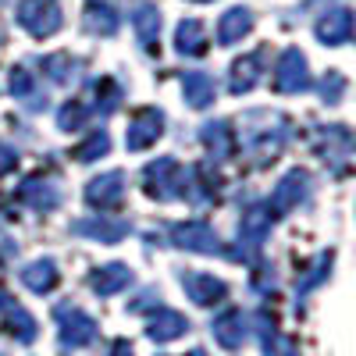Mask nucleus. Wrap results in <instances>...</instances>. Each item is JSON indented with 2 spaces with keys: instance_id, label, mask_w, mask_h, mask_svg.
<instances>
[{
  "instance_id": "f257e3e1",
  "label": "nucleus",
  "mask_w": 356,
  "mask_h": 356,
  "mask_svg": "<svg viewBox=\"0 0 356 356\" xmlns=\"http://www.w3.org/2000/svg\"><path fill=\"white\" fill-rule=\"evenodd\" d=\"M143 189L150 196H157V200H175V196L189 193V175L182 171L178 161L161 157V161H154L150 168L143 171Z\"/></svg>"
},
{
  "instance_id": "f03ea898",
  "label": "nucleus",
  "mask_w": 356,
  "mask_h": 356,
  "mask_svg": "<svg viewBox=\"0 0 356 356\" xmlns=\"http://www.w3.org/2000/svg\"><path fill=\"white\" fill-rule=\"evenodd\" d=\"M61 0H22L18 4V22L33 33L36 40H47L61 29Z\"/></svg>"
},
{
  "instance_id": "7ed1b4c3",
  "label": "nucleus",
  "mask_w": 356,
  "mask_h": 356,
  "mask_svg": "<svg viewBox=\"0 0 356 356\" xmlns=\"http://www.w3.org/2000/svg\"><path fill=\"white\" fill-rule=\"evenodd\" d=\"M54 321H57V332H61V342L68 349H82L97 339V321L89 317L86 310L72 307V303H61L54 310Z\"/></svg>"
},
{
  "instance_id": "20e7f679",
  "label": "nucleus",
  "mask_w": 356,
  "mask_h": 356,
  "mask_svg": "<svg viewBox=\"0 0 356 356\" xmlns=\"http://www.w3.org/2000/svg\"><path fill=\"white\" fill-rule=\"evenodd\" d=\"M271 221H275L271 207H253V211H246V218L239 225V246H235L239 253H235V260H250L260 250V243H264L267 228H271Z\"/></svg>"
},
{
  "instance_id": "39448f33",
  "label": "nucleus",
  "mask_w": 356,
  "mask_h": 356,
  "mask_svg": "<svg viewBox=\"0 0 356 356\" xmlns=\"http://www.w3.org/2000/svg\"><path fill=\"white\" fill-rule=\"evenodd\" d=\"M171 243L178 250H189V253H218L221 239L214 235V228L207 221H182L171 228Z\"/></svg>"
},
{
  "instance_id": "423d86ee",
  "label": "nucleus",
  "mask_w": 356,
  "mask_h": 356,
  "mask_svg": "<svg viewBox=\"0 0 356 356\" xmlns=\"http://www.w3.org/2000/svg\"><path fill=\"white\" fill-rule=\"evenodd\" d=\"M307 86H310L307 57L300 50H285L278 57V68H275V89L278 93H303Z\"/></svg>"
},
{
  "instance_id": "0eeeda50",
  "label": "nucleus",
  "mask_w": 356,
  "mask_h": 356,
  "mask_svg": "<svg viewBox=\"0 0 356 356\" xmlns=\"http://www.w3.org/2000/svg\"><path fill=\"white\" fill-rule=\"evenodd\" d=\"M307 193H310V175L296 168L278 182V189H275V196H271L267 207H271V214H285V211H292V207H300L307 200Z\"/></svg>"
},
{
  "instance_id": "6e6552de",
  "label": "nucleus",
  "mask_w": 356,
  "mask_h": 356,
  "mask_svg": "<svg viewBox=\"0 0 356 356\" xmlns=\"http://www.w3.org/2000/svg\"><path fill=\"white\" fill-rule=\"evenodd\" d=\"M161 132H164V114L157 107L139 111L132 118V125H129V150H143V146H150Z\"/></svg>"
},
{
  "instance_id": "1a4fd4ad",
  "label": "nucleus",
  "mask_w": 356,
  "mask_h": 356,
  "mask_svg": "<svg viewBox=\"0 0 356 356\" xmlns=\"http://www.w3.org/2000/svg\"><path fill=\"white\" fill-rule=\"evenodd\" d=\"M353 29H356V18H353V11H346V8H335V11H328L321 22H317V40L321 43H328V47H339V43H346L349 36H353Z\"/></svg>"
},
{
  "instance_id": "9d476101",
  "label": "nucleus",
  "mask_w": 356,
  "mask_h": 356,
  "mask_svg": "<svg viewBox=\"0 0 356 356\" xmlns=\"http://www.w3.org/2000/svg\"><path fill=\"white\" fill-rule=\"evenodd\" d=\"M122 193H125V178L118 175V171H107V175L93 178V182L86 186V200L93 203V207H100V211L122 203Z\"/></svg>"
},
{
  "instance_id": "9b49d317",
  "label": "nucleus",
  "mask_w": 356,
  "mask_h": 356,
  "mask_svg": "<svg viewBox=\"0 0 356 356\" xmlns=\"http://www.w3.org/2000/svg\"><path fill=\"white\" fill-rule=\"evenodd\" d=\"M182 285L189 292V300L200 303V307H214L228 296V285L214 275H182Z\"/></svg>"
},
{
  "instance_id": "f8f14e48",
  "label": "nucleus",
  "mask_w": 356,
  "mask_h": 356,
  "mask_svg": "<svg viewBox=\"0 0 356 356\" xmlns=\"http://www.w3.org/2000/svg\"><path fill=\"white\" fill-rule=\"evenodd\" d=\"M132 285V271L125 264H104L97 267V271H89V289H93L97 296H114Z\"/></svg>"
},
{
  "instance_id": "ddd939ff",
  "label": "nucleus",
  "mask_w": 356,
  "mask_h": 356,
  "mask_svg": "<svg viewBox=\"0 0 356 356\" xmlns=\"http://www.w3.org/2000/svg\"><path fill=\"white\" fill-rule=\"evenodd\" d=\"M189 332V321L182 314H175V310H154L150 317H146V335H150L154 342H171L178 335H186Z\"/></svg>"
},
{
  "instance_id": "4468645a",
  "label": "nucleus",
  "mask_w": 356,
  "mask_h": 356,
  "mask_svg": "<svg viewBox=\"0 0 356 356\" xmlns=\"http://www.w3.org/2000/svg\"><path fill=\"white\" fill-rule=\"evenodd\" d=\"M260 68H264V50H253V54L239 57V61L232 65V79H228L232 93H246V89H253L257 79H260Z\"/></svg>"
},
{
  "instance_id": "2eb2a0df",
  "label": "nucleus",
  "mask_w": 356,
  "mask_h": 356,
  "mask_svg": "<svg viewBox=\"0 0 356 356\" xmlns=\"http://www.w3.org/2000/svg\"><path fill=\"white\" fill-rule=\"evenodd\" d=\"M18 193L33 211H54V207L61 203V189H57L54 182H47V178H29Z\"/></svg>"
},
{
  "instance_id": "dca6fc26",
  "label": "nucleus",
  "mask_w": 356,
  "mask_h": 356,
  "mask_svg": "<svg viewBox=\"0 0 356 356\" xmlns=\"http://www.w3.org/2000/svg\"><path fill=\"white\" fill-rule=\"evenodd\" d=\"M214 335L225 349H239L243 339H246V321H243V310H225L218 321H214Z\"/></svg>"
},
{
  "instance_id": "f3484780",
  "label": "nucleus",
  "mask_w": 356,
  "mask_h": 356,
  "mask_svg": "<svg viewBox=\"0 0 356 356\" xmlns=\"http://www.w3.org/2000/svg\"><path fill=\"white\" fill-rule=\"evenodd\" d=\"M4 332H8L11 339H18V342H33L40 328H36L33 314L22 310L18 303H11V300H8V307H4Z\"/></svg>"
},
{
  "instance_id": "a211bd4d",
  "label": "nucleus",
  "mask_w": 356,
  "mask_h": 356,
  "mask_svg": "<svg viewBox=\"0 0 356 356\" xmlns=\"http://www.w3.org/2000/svg\"><path fill=\"white\" fill-rule=\"evenodd\" d=\"M75 232L89 235V239H100V243H118L129 235V225L125 221H107V218H89V221H79Z\"/></svg>"
},
{
  "instance_id": "6ab92c4d",
  "label": "nucleus",
  "mask_w": 356,
  "mask_h": 356,
  "mask_svg": "<svg viewBox=\"0 0 356 356\" xmlns=\"http://www.w3.org/2000/svg\"><path fill=\"white\" fill-rule=\"evenodd\" d=\"M175 50H178V54H189V57L203 54V50H207V33H203V22L186 18L182 25H178V29H175Z\"/></svg>"
},
{
  "instance_id": "aec40b11",
  "label": "nucleus",
  "mask_w": 356,
  "mask_h": 356,
  "mask_svg": "<svg viewBox=\"0 0 356 356\" xmlns=\"http://www.w3.org/2000/svg\"><path fill=\"white\" fill-rule=\"evenodd\" d=\"M86 29H89V33H100V36L118 33V11L111 8V0H89V8H86Z\"/></svg>"
},
{
  "instance_id": "412c9836",
  "label": "nucleus",
  "mask_w": 356,
  "mask_h": 356,
  "mask_svg": "<svg viewBox=\"0 0 356 356\" xmlns=\"http://www.w3.org/2000/svg\"><path fill=\"white\" fill-rule=\"evenodd\" d=\"M253 29V15L246 11V8H232L225 18H221V25H218V40L228 47V43H239L246 33Z\"/></svg>"
},
{
  "instance_id": "4be33fe9",
  "label": "nucleus",
  "mask_w": 356,
  "mask_h": 356,
  "mask_svg": "<svg viewBox=\"0 0 356 356\" xmlns=\"http://www.w3.org/2000/svg\"><path fill=\"white\" fill-rule=\"evenodd\" d=\"M182 93H186L189 107H211L214 104V82L200 72H186L182 75Z\"/></svg>"
},
{
  "instance_id": "5701e85b",
  "label": "nucleus",
  "mask_w": 356,
  "mask_h": 356,
  "mask_svg": "<svg viewBox=\"0 0 356 356\" xmlns=\"http://www.w3.org/2000/svg\"><path fill=\"white\" fill-rule=\"evenodd\" d=\"M57 278H61V275H57V264L54 260H33L22 271V282L33 289V292H50L57 285Z\"/></svg>"
},
{
  "instance_id": "b1692460",
  "label": "nucleus",
  "mask_w": 356,
  "mask_h": 356,
  "mask_svg": "<svg viewBox=\"0 0 356 356\" xmlns=\"http://www.w3.org/2000/svg\"><path fill=\"white\" fill-rule=\"evenodd\" d=\"M136 33L146 43V50L157 54V33H161V22H157V8L154 4H139L136 8Z\"/></svg>"
},
{
  "instance_id": "393cba45",
  "label": "nucleus",
  "mask_w": 356,
  "mask_h": 356,
  "mask_svg": "<svg viewBox=\"0 0 356 356\" xmlns=\"http://www.w3.org/2000/svg\"><path fill=\"white\" fill-rule=\"evenodd\" d=\"M11 93H15L18 100H25V104H29V111H40V107H43V93H40V86H36V79L29 75L25 68H15V72H11Z\"/></svg>"
},
{
  "instance_id": "a878e982",
  "label": "nucleus",
  "mask_w": 356,
  "mask_h": 356,
  "mask_svg": "<svg viewBox=\"0 0 356 356\" xmlns=\"http://www.w3.org/2000/svg\"><path fill=\"white\" fill-rule=\"evenodd\" d=\"M257 332H260V342H264V356H296L292 342L275 332L271 317H257Z\"/></svg>"
},
{
  "instance_id": "bb28decb",
  "label": "nucleus",
  "mask_w": 356,
  "mask_h": 356,
  "mask_svg": "<svg viewBox=\"0 0 356 356\" xmlns=\"http://www.w3.org/2000/svg\"><path fill=\"white\" fill-rule=\"evenodd\" d=\"M203 143H207V150H211L218 161L228 157V154H232V146H235V139H232V125H228V122H211V125L203 129Z\"/></svg>"
},
{
  "instance_id": "cd10ccee",
  "label": "nucleus",
  "mask_w": 356,
  "mask_h": 356,
  "mask_svg": "<svg viewBox=\"0 0 356 356\" xmlns=\"http://www.w3.org/2000/svg\"><path fill=\"white\" fill-rule=\"evenodd\" d=\"M40 68L54 79V82H72V75H75V61H72V57H61V54H50V57H43V61H40Z\"/></svg>"
},
{
  "instance_id": "c85d7f7f",
  "label": "nucleus",
  "mask_w": 356,
  "mask_h": 356,
  "mask_svg": "<svg viewBox=\"0 0 356 356\" xmlns=\"http://www.w3.org/2000/svg\"><path fill=\"white\" fill-rule=\"evenodd\" d=\"M86 118H89V107H82V104H65L61 114H57V125H61L65 132H75V129L86 125Z\"/></svg>"
},
{
  "instance_id": "c756f323",
  "label": "nucleus",
  "mask_w": 356,
  "mask_h": 356,
  "mask_svg": "<svg viewBox=\"0 0 356 356\" xmlns=\"http://www.w3.org/2000/svg\"><path fill=\"white\" fill-rule=\"evenodd\" d=\"M118 100H122V86H118L114 79H107V82H100L97 86V111H114L118 107Z\"/></svg>"
},
{
  "instance_id": "7c9ffc66",
  "label": "nucleus",
  "mask_w": 356,
  "mask_h": 356,
  "mask_svg": "<svg viewBox=\"0 0 356 356\" xmlns=\"http://www.w3.org/2000/svg\"><path fill=\"white\" fill-rule=\"evenodd\" d=\"M107 150H111V139H107L104 132H97L93 139H86V143L79 146L75 157H79V161H97V157H104Z\"/></svg>"
},
{
  "instance_id": "2f4dec72",
  "label": "nucleus",
  "mask_w": 356,
  "mask_h": 356,
  "mask_svg": "<svg viewBox=\"0 0 356 356\" xmlns=\"http://www.w3.org/2000/svg\"><path fill=\"white\" fill-rule=\"evenodd\" d=\"M342 89H346V79L342 75H324V82H321V97L328 100V104H339V97H342Z\"/></svg>"
},
{
  "instance_id": "473e14b6",
  "label": "nucleus",
  "mask_w": 356,
  "mask_h": 356,
  "mask_svg": "<svg viewBox=\"0 0 356 356\" xmlns=\"http://www.w3.org/2000/svg\"><path fill=\"white\" fill-rule=\"evenodd\" d=\"M15 164H18L15 150H11V146H4V143H0V175H8V171H11Z\"/></svg>"
},
{
  "instance_id": "72a5a7b5",
  "label": "nucleus",
  "mask_w": 356,
  "mask_h": 356,
  "mask_svg": "<svg viewBox=\"0 0 356 356\" xmlns=\"http://www.w3.org/2000/svg\"><path fill=\"white\" fill-rule=\"evenodd\" d=\"M111 356H132V346L122 339V342H114V349H111Z\"/></svg>"
},
{
  "instance_id": "f704fd0d",
  "label": "nucleus",
  "mask_w": 356,
  "mask_h": 356,
  "mask_svg": "<svg viewBox=\"0 0 356 356\" xmlns=\"http://www.w3.org/2000/svg\"><path fill=\"white\" fill-rule=\"evenodd\" d=\"M8 307V296H4V289H0V310H4Z\"/></svg>"
},
{
  "instance_id": "c9c22d12",
  "label": "nucleus",
  "mask_w": 356,
  "mask_h": 356,
  "mask_svg": "<svg viewBox=\"0 0 356 356\" xmlns=\"http://www.w3.org/2000/svg\"><path fill=\"white\" fill-rule=\"evenodd\" d=\"M189 356H207V353H203V349H193V353H189Z\"/></svg>"
}]
</instances>
